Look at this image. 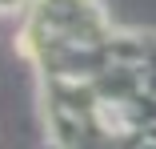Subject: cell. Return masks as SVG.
<instances>
[{"instance_id": "obj_1", "label": "cell", "mask_w": 156, "mask_h": 149, "mask_svg": "<svg viewBox=\"0 0 156 149\" xmlns=\"http://www.w3.org/2000/svg\"><path fill=\"white\" fill-rule=\"evenodd\" d=\"M16 48L48 149H156V32L116 24L100 0H28Z\"/></svg>"}, {"instance_id": "obj_2", "label": "cell", "mask_w": 156, "mask_h": 149, "mask_svg": "<svg viewBox=\"0 0 156 149\" xmlns=\"http://www.w3.org/2000/svg\"><path fill=\"white\" fill-rule=\"evenodd\" d=\"M28 0H0V16H8V12H24Z\"/></svg>"}]
</instances>
